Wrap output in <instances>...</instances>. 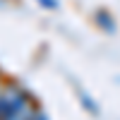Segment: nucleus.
Wrapping results in <instances>:
<instances>
[{
	"mask_svg": "<svg viewBox=\"0 0 120 120\" xmlns=\"http://www.w3.org/2000/svg\"><path fill=\"white\" fill-rule=\"evenodd\" d=\"M29 98H34V96L29 94L22 84H17V82H5L3 91H0V120H5L15 108H19L24 101H29Z\"/></svg>",
	"mask_w": 120,
	"mask_h": 120,
	"instance_id": "obj_1",
	"label": "nucleus"
},
{
	"mask_svg": "<svg viewBox=\"0 0 120 120\" xmlns=\"http://www.w3.org/2000/svg\"><path fill=\"white\" fill-rule=\"evenodd\" d=\"M34 108H36V101H34V98H29V101H24L19 108H15V111L10 113L5 120H26V118H29V113H31Z\"/></svg>",
	"mask_w": 120,
	"mask_h": 120,
	"instance_id": "obj_2",
	"label": "nucleus"
},
{
	"mask_svg": "<svg viewBox=\"0 0 120 120\" xmlns=\"http://www.w3.org/2000/svg\"><path fill=\"white\" fill-rule=\"evenodd\" d=\"M77 98H79V101H82V103L86 106V111H89V113H91L94 118H98V113H101V111H98V106L94 103V98H91V96H89V94L84 91V89H79V91H77Z\"/></svg>",
	"mask_w": 120,
	"mask_h": 120,
	"instance_id": "obj_3",
	"label": "nucleus"
},
{
	"mask_svg": "<svg viewBox=\"0 0 120 120\" xmlns=\"http://www.w3.org/2000/svg\"><path fill=\"white\" fill-rule=\"evenodd\" d=\"M96 22H98V26H103L108 34H115V22H113V17L108 12H98L96 15Z\"/></svg>",
	"mask_w": 120,
	"mask_h": 120,
	"instance_id": "obj_4",
	"label": "nucleus"
},
{
	"mask_svg": "<svg viewBox=\"0 0 120 120\" xmlns=\"http://www.w3.org/2000/svg\"><path fill=\"white\" fill-rule=\"evenodd\" d=\"M26 120H48V115H46V111H41V108L36 106L34 111L29 113V118H26Z\"/></svg>",
	"mask_w": 120,
	"mask_h": 120,
	"instance_id": "obj_5",
	"label": "nucleus"
},
{
	"mask_svg": "<svg viewBox=\"0 0 120 120\" xmlns=\"http://www.w3.org/2000/svg\"><path fill=\"white\" fill-rule=\"evenodd\" d=\"M38 3H41L43 7H48V10H55L58 7V0H38Z\"/></svg>",
	"mask_w": 120,
	"mask_h": 120,
	"instance_id": "obj_6",
	"label": "nucleus"
},
{
	"mask_svg": "<svg viewBox=\"0 0 120 120\" xmlns=\"http://www.w3.org/2000/svg\"><path fill=\"white\" fill-rule=\"evenodd\" d=\"M3 86H5V77H3V72H0V91H3Z\"/></svg>",
	"mask_w": 120,
	"mask_h": 120,
	"instance_id": "obj_7",
	"label": "nucleus"
}]
</instances>
